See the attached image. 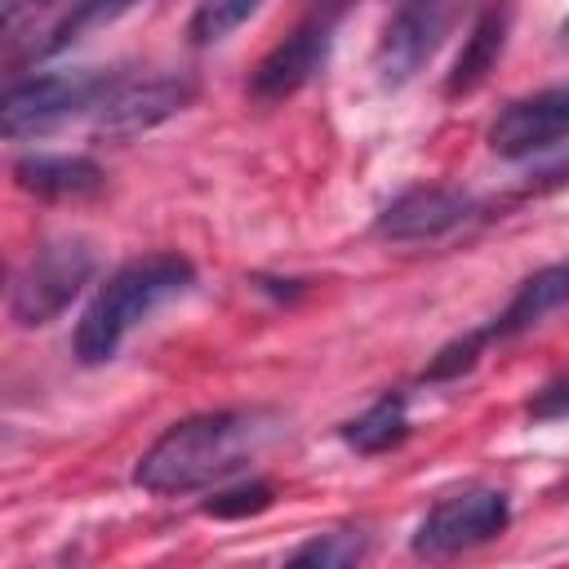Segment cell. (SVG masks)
Segmentation results:
<instances>
[{"label": "cell", "mask_w": 569, "mask_h": 569, "mask_svg": "<svg viewBox=\"0 0 569 569\" xmlns=\"http://www.w3.org/2000/svg\"><path fill=\"white\" fill-rule=\"evenodd\" d=\"M569 138V84L538 89L529 98L507 102L489 124V147L502 160H529Z\"/></svg>", "instance_id": "9c48e42d"}, {"label": "cell", "mask_w": 569, "mask_h": 569, "mask_svg": "<svg viewBox=\"0 0 569 569\" xmlns=\"http://www.w3.org/2000/svg\"><path fill=\"white\" fill-rule=\"evenodd\" d=\"M196 284V267L182 258V253H147V258H129L124 267H116L98 293L89 298V307L80 311L76 320V333H71V356L93 369V365H107L124 333L147 320L156 307H164L169 298L187 293Z\"/></svg>", "instance_id": "7a4b0ae2"}, {"label": "cell", "mask_w": 569, "mask_h": 569, "mask_svg": "<svg viewBox=\"0 0 569 569\" xmlns=\"http://www.w3.org/2000/svg\"><path fill=\"white\" fill-rule=\"evenodd\" d=\"M369 556V533L365 529H329V533H316L307 538L298 551H289V565L293 569H347V565H360Z\"/></svg>", "instance_id": "2e32d148"}, {"label": "cell", "mask_w": 569, "mask_h": 569, "mask_svg": "<svg viewBox=\"0 0 569 569\" xmlns=\"http://www.w3.org/2000/svg\"><path fill=\"white\" fill-rule=\"evenodd\" d=\"M485 347H489L485 325H480V329H471V333H462V338H453V342H445V347L431 356V365L422 369V382H453V378L471 373V369H476V360L485 356Z\"/></svg>", "instance_id": "d6986e66"}, {"label": "cell", "mask_w": 569, "mask_h": 569, "mask_svg": "<svg viewBox=\"0 0 569 569\" xmlns=\"http://www.w3.org/2000/svg\"><path fill=\"white\" fill-rule=\"evenodd\" d=\"M276 431L267 409H209L164 427L133 462V485L160 498L213 489L236 476Z\"/></svg>", "instance_id": "6da1fadb"}, {"label": "cell", "mask_w": 569, "mask_h": 569, "mask_svg": "<svg viewBox=\"0 0 569 569\" xmlns=\"http://www.w3.org/2000/svg\"><path fill=\"white\" fill-rule=\"evenodd\" d=\"M560 36H565V40H569V18H565V22H560Z\"/></svg>", "instance_id": "7402d4cb"}, {"label": "cell", "mask_w": 569, "mask_h": 569, "mask_svg": "<svg viewBox=\"0 0 569 569\" xmlns=\"http://www.w3.org/2000/svg\"><path fill=\"white\" fill-rule=\"evenodd\" d=\"M525 413H529V422H565V418H569V373L542 382V387L529 396Z\"/></svg>", "instance_id": "ffe728a7"}, {"label": "cell", "mask_w": 569, "mask_h": 569, "mask_svg": "<svg viewBox=\"0 0 569 569\" xmlns=\"http://www.w3.org/2000/svg\"><path fill=\"white\" fill-rule=\"evenodd\" d=\"M507 31H511V4L507 0H489L476 13V22H471L449 76H445V98H467L489 80V71L498 67V58L507 49Z\"/></svg>", "instance_id": "8fae6325"}, {"label": "cell", "mask_w": 569, "mask_h": 569, "mask_svg": "<svg viewBox=\"0 0 569 569\" xmlns=\"http://www.w3.org/2000/svg\"><path fill=\"white\" fill-rule=\"evenodd\" d=\"M89 276H93V249L84 240H76V236L49 240L18 271L13 293H9V316L22 329H40L76 302V293L89 284Z\"/></svg>", "instance_id": "5b68a950"}, {"label": "cell", "mask_w": 569, "mask_h": 569, "mask_svg": "<svg viewBox=\"0 0 569 569\" xmlns=\"http://www.w3.org/2000/svg\"><path fill=\"white\" fill-rule=\"evenodd\" d=\"M347 9H351V0H311L307 13L293 22V31L258 58V67L249 76V98L284 102L289 93L311 84L333 49V36H338V22L347 18Z\"/></svg>", "instance_id": "277c9868"}, {"label": "cell", "mask_w": 569, "mask_h": 569, "mask_svg": "<svg viewBox=\"0 0 569 569\" xmlns=\"http://www.w3.org/2000/svg\"><path fill=\"white\" fill-rule=\"evenodd\" d=\"M405 436H409V396L405 391H382L365 413L342 422V440L365 458L396 449Z\"/></svg>", "instance_id": "5bb4252c"}, {"label": "cell", "mask_w": 569, "mask_h": 569, "mask_svg": "<svg viewBox=\"0 0 569 569\" xmlns=\"http://www.w3.org/2000/svg\"><path fill=\"white\" fill-rule=\"evenodd\" d=\"M271 502H276V485L262 480V476H249V480H236V485L213 489L200 502V511L213 516V520H249V516H262Z\"/></svg>", "instance_id": "e0dca14e"}, {"label": "cell", "mask_w": 569, "mask_h": 569, "mask_svg": "<svg viewBox=\"0 0 569 569\" xmlns=\"http://www.w3.org/2000/svg\"><path fill=\"white\" fill-rule=\"evenodd\" d=\"M258 9H262V0H200L187 22V36H191V44H218L240 22H249Z\"/></svg>", "instance_id": "ac0fdd59"}, {"label": "cell", "mask_w": 569, "mask_h": 569, "mask_svg": "<svg viewBox=\"0 0 569 569\" xmlns=\"http://www.w3.org/2000/svg\"><path fill=\"white\" fill-rule=\"evenodd\" d=\"M569 302V262H551L538 267L533 276L520 280V289L511 293V302L485 325L489 342H511L520 333H529L533 325H542L551 311H560Z\"/></svg>", "instance_id": "7c38bea8"}, {"label": "cell", "mask_w": 569, "mask_h": 569, "mask_svg": "<svg viewBox=\"0 0 569 569\" xmlns=\"http://www.w3.org/2000/svg\"><path fill=\"white\" fill-rule=\"evenodd\" d=\"M124 71H44L13 80L0 98V129L4 138H36L49 133L84 111H98Z\"/></svg>", "instance_id": "3957f363"}, {"label": "cell", "mask_w": 569, "mask_h": 569, "mask_svg": "<svg viewBox=\"0 0 569 569\" xmlns=\"http://www.w3.org/2000/svg\"><path fill=\"white\" fill-rule=\"evenodd\" d=\"M44 4H58V0H4V27H18V18H22V13L44 9Z\"/></svg>", "instance_id": "44dd1931"}, {"label": "cell", "mask_w": 569, "mask_h": 569, "mask_svg": "<svg viewBox=\"0 0 569 569\" xmlns=\"http://www.w3.org/2000/svg\"><path fill=\"white\" fill-rule=\"evenodd\" d=\"M476 218V200L458 187H440V182H418V187H405L373 222V231L382 240H396V244H418V240H440L449 231H458L462 222Z\"/></svg>", "instance_id": "30bf717a"}, {"label": "cell", "mask_w": 569, "mask_h": 569, "mask_svg": "<svg viewBox=\"0 0 569 569\" xmlns=\"http://www.w3.org/2000/svg\"><path fill=\"white\" fill-rule=\"evenodd\" d=\"M511 525V498L489 485H467L458 493H445L413 529V556L445 560L462 556L471 547H485L502 538Z\"/></svg>", "instance_id": "8992f818"}, {"label": "cell", "mask_w": 569, "mask_h": 569, "mask_svg": "<svg viewBox=\"0 0 569 569\" xmlns=\"http://www.w3.org/2000/svg\"><path fill=\"white\" fill-rule=\"evenodd\" d=\"M138 0H76L49 31H44V40L31 49L36 58H49V53H62L67 44H76L84 31H93V27H102V22H116L120 13H129Z\"/></svg>", "instance_id": "9a60e30c"}, {"label": "cell", "mask_w": 569, "mask_h": 569, "mask_svg": "<svg viewBox=\"0 0 569 569\" xmlns=\"http://www.w3.org/2000/svg\"><path fill=\"white\" fill-rule=\"evenodd\" d=\"M13 182L44 200H80L102 187V164L71 151H31L13 160Z\"/></svg>", "instance_id": "4fadbf2b"}, {"label": "cell", "mask_w": 569, "mask_h": 569, "mask_svg": "<svg viewBox=\"0 0 569 569\" xmlns=\"http://www.w3.org/2000/svg\"><path fill=\"white\" fill-rule=\"evenodd\" d=\"M449 18H453V0H400L378 36V49H373L378 80L387 89L409 84L440 49Z\"/></svg>", "instance_id": "52a82bcc"}, {"label": "cell", "mask_w": 569, "mask_h": 569, "mask_svg": "<svg viewBox=\"0 0 569 569\" xmlns=\"http://www.w3.org/2000/svg\"><path fill=\"white\" fill-rule=\"evenodd\" d=\"M196 98L191 76H151V80H120L111 98L93 111V133L98 138H138L169 116L187 111Z\"/></svg>", "instance_id": "ba28073f"}]
</instances>
